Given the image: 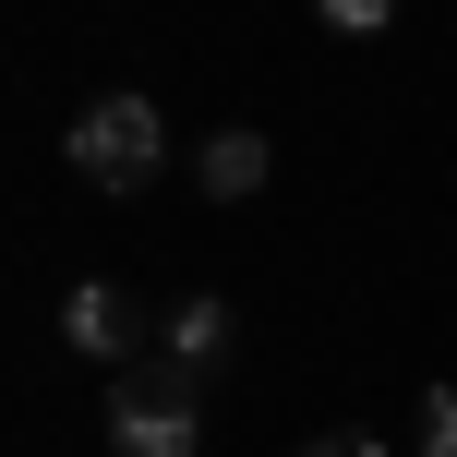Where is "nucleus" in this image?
<instances>
[{"label":"nucleus","mask_w":457,"mask_h":457,"mask_svg":"<svg viewBox=\"0 0 457 457\" xmlns=\"http://www.w3.org/2000/svg\"><path fill=\"white\" fill-rule=\"evenodd\" d=\"M265 169H277V145L253 133V120H228V133H205V145H193V181H205L217 205H241V193H265Z\"/></svg>","instance_id":"5"},{"label":"nucleus","mask_w":457,"mask_h":457,"mask_svg":"<svg viewBox=\"0 0 457 457\" xmlns=\"http://www.w3.org/2000/svg\"><path fill=\"white\" fill-rule=\"evenodd\" d=\"M157 349H169V373H217L228 349H241V313H228L217 289H193V301L157 313Z\"/></svg>","instance_id":"4"},{"label":"nucleus","mask_w":457,"mask_h":457,"mask_svg":"<svg viewBox=\"0 0 457 457\" xmlns=\"http://www.w3.org/2000/svg\"><path fill=\"white\" fill-rule=\"evenodd\" d=\"M301 457H386L373 434H325V445H301Z\"/></svg>","instance_id":"8"},{"label":"nucleus","mask_w":457,"mask_h":457,"mask_svg":"<svg viewBox=\"0 0 457 457\" xmlns=\"http://www.w3.org/2000/svg\"><path fill=\"white\" fill-rule=\"evenodd\" d=\"M313 24H325V37H386L397 0H313Z\"/></svg>","instance_id":"6"},{"label":"nucleus","mask_w":457,"mask_h":457,"mask_svg":"<svg viewBox=\"0 0 457 457\" xmlns=\"http://www.w3.org/2000/svg\"><path fill=\"white\" fill-rule=\"evenodd\" d=\"M109 457H205V410L181 373H120L109 386Z\"/></svg>","instance_id":"2"},{"label":"nucleus","mask_w":457,"mask_h":457,"mask_svg":"<svg viewBox=\"0 0 457 457\" xmlns=\"http://www.w3.org/2000/svg\"><path fill=\"white\" fill-rule=\"evenodd\" d=\"M145 301L133 289H109V277H72V301H61V337H72V361H133V337H145Z\"/></svg>","instance_id":"3"},{"label":"nucleus","mask_w":457,"mask_h":457,"mask_svg":"<svg viewBox=\"0 0 457 457\" xmlns=\"http://www.w3.org/2000/svg\"><path fill=\"white\" fill-rule=\"evenodd\" d=\"M61 157H72L85 193H145V181L169 169V120L145 109V96H85L72 133H61Z\"/></svg>","instance_id":"1"},{"label":"nucleus","mask_w":457,"mask_h":457,"mask_svg":"<svg viewBox=\"0 0 457 457\" xmlns=\"http://www.w3.org/2000/svg\"><path fill=\"white\" fill-rule=\"evenodd\" d=\"M421 457H457V386L421 397Z\"/></svg>","instance_id":"7"}]
</instances>
